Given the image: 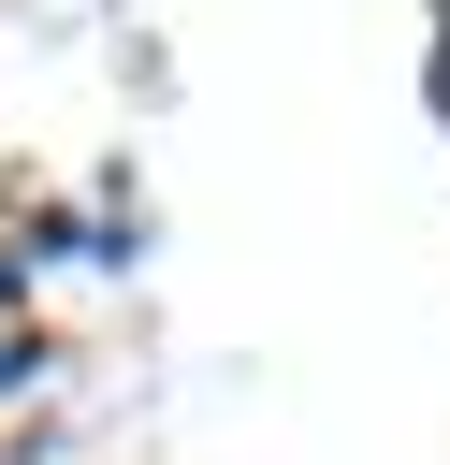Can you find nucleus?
<instances>
[{"instance_id":"nucleus-1","label":"nucleus","mask_w":450,"mask_h":465,"mask_svg":"<svg viewBox=\"0 0 450 465\" xmlns=\"http://www.w3.org/2000/svg\"><path fill=\"white\" fill-rule=\"evenodd\" d=\"M0 465H29V450H0Z\"/></svg>"}]
</instances>
